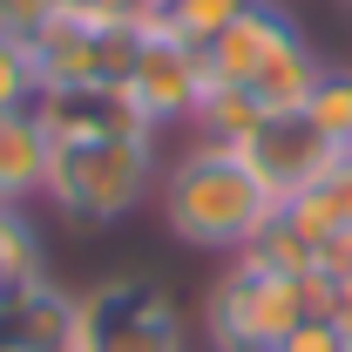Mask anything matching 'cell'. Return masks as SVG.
<instances>
[{
	"mask_svg": "<svg viewBox=\"0 0 352 352\" xmlns=\"http://www.w3.org/2000/svg\"><path fill=\"white\" fill-rule=\"evenodd\" d=\"M156 210H163L170 244L210 251V258H237V251H251L264 230H271L278 190L251 170L244 149L190 135L170 163H163V176H156Z\"/></svg>",
	"mask_w": 352,
	"mask_h": 352,
	"instance_id": "obj_1",
	"label": "cell"
},
{
	"mask_svg": "<svg viewBox=\"0 0 352 352\" xmlns=\"http://www.w3.org/2000/svg\"><path fill=\"white\" fill-rule=\"evenodd\" d=\"M325 292L332 285L318 271H285L258 251H237L210 278L204 339H210V352H278L305 318L325 311Z\"/></svg>",
	"mask_w": 352,
	"mask_h": 352,
	"instance_id": "obj_2",
	"label": "cell"
},
{
	"mask_svg": "<svg viewBox=\"0 0 352 352\" xmlns=\"http://www.w3.org/2000/svg\"><path fill=\"white\" fill-rule=\"evenodd\" d=\"M204 68H210V82L258 95L271 116H292V109L311 102V88H318V75L332 61L311 47V34L278 0H251L217 41L204 47Z\"/></svg>",
	"mask_w": 352,
	"mask_h": 352,
	"instance_id": "obj_3",
	"label": "cell"
},
{
	"mask_svg": "<svg viewBox=\"0 0 352 352\" xmlns=\"http://www.w3.org/2000/svg\"><path fill=\"white\" fill-rule=\"evenodd\" d=\"M156 176H163L156 135H88V142H54L41 204L54 210V217L82 223V230H109V223H129L135 210L149 204Z\"/></svg>",
	"mask_w": 352,
	"mask_h": 352,
	"instance_id": "obj_4",
	"label": "cell"
},
{
	"mask_svg": "<svg viewBox=\"0 0 352 352\" xmlns=\"http://www.w3.org/2000/svg\"><path fill=\"white\" fill-rule=\"evenodd\" d=\"M21 47H28V68H34V95L41 88H122L135 68V47H142V28L61 7L41 34H28Z\"/></svg>",
	"mask_w": 352,
	"mask_h": 352,
	"instance_id": "obj_5",
	"label": "cell"
},
{
	"mask_svg": "<svg viewBox=\"0 0 352 352\" xmlns=\"http://www.w3.org/2000/svg\"><path fill=\"white\" fill-rule=\"evenodd\" d=\"M82 352H190V318L156 278H109L82 292Z\"/></svg>",
	"mask_w": 352,
	"mask_h": 352,
	"instance_id": "obj_6",
	"label": "cell"
},
{
	"mask_svg": "<svg viewBox=\"0 0 352 352\" xmlns=\"http://www.w3.org/2000/svg\"><path fill=\"white\" fill-rule=\"evenodd\" d=\"M204 88H210V68H204V47L176 41V34H142V47H135V68L129 82H122V95L135 102V116L149 122V129H183L190 135V122H197V109H204Z\"/></svg>",
	"mask_w": 352,
	"mask_h": 352,
	"instance_id": "obj_7",
	"label": "cell"
},
{
	"mask_svg": "<svg viewBox=\"0 0 352 352\" xmlns=\"http://www.w3.org/2000/svg\"><path fill=\"white\" fill-rule=\"evenodd\" d=\"M237 149H244V156H251V170L278 190V204H285V197H298V190H311L318 176L346 156V149H332L325 135L311 129L305 109H292V116H264L258 135H251V142H237Z\"/></svg>",
	"mask_w": 352,
	"mask_h": 352,
	"instance_id": "obj_8",
	"label": "cell"
},
{
	"mask_svg": "<svg viewBox=\"0 0 352 352\" xmlns=\"http://www.w3.org/2000/svg\"><path fill=\"white\" fill-rule=\"evenodd\" d=\"M34 116L54 142H88V135H156L135 102L122 88H41L34 95Z\"/></svg>",
	"mask_w": 352,
	"mask_h": 352,
	"instance_id": "obj_9",
	"label": "cell"
},
{
	"mask_svg": "<svg viewBox=\"0 0 352 352\" xmlns=\"http://www.w3.org/2000/svg\"><path fill=\"white\" fill-rule=\"evenodd\" d=\"M47 163H54V135L41 129V116L34 109L0 116V204L28 210L47 190Z\"/></svg>",
	"mask_w": 352,
	"mask_h": 352,
	"instance_id": "obj_10",
	"label": "cell"
},
{
	"mask_svg": "<svg viewBox=\"0 0 352 352\" xmlns=\"http://www.w3.org/2000/svg\"><path fill=\"white\" fill-rule=\"evenodd\" d=\"M47 278V244L34 217L28 210H14V204H0V311L14 305L21 292H34Z\"/></svg>",
	"mask_w": 352,
	"mask_h": 352,
	"instance_id": "obj_11",
	"label": "cell"
},
{
	"mask_svg": "<svg viewBox=\"0 0 352 352\" xmlns=\"http://www.w3.org/2000/svg\"><path fill=\"white\" fill-rule=\"evenodd\" d=\"M271 116L258 95H244V88H223V82H210L204 88V109H197V122H190V135H204V142H251L258 135V122Z\"/></svg>",
	"mask_w": 352,
	"mask_h": 352,
	"instance_id": "obj_12",
	"label": "cell"
},
{
	"mask_svg": "<svg viewBox=\"0 0 352 352\" xmlns=\"http://www.w3.org/2000/svg\"><path fill=\"white\" fill-rule=\"evenodd\" d=\"M305 116H311V129L325 135L332 149H352V68H325V75H318Z\"/></svg>",
	"mask_w": 352,
	"mask_h": 352,
	"instance_id": "obj_13",
	"label": "cell"
},
{
	"mask_svg": "<svg viewBox=\"0 0 352 352\" xmlns=\"http://www.w3.org/2000/svg\"><path fill=\"white\" fill-rule=\"evenodd\" d=\"M244 7H251V0H170L163 34H176V41H190V47H210Z\"/></svg>",
	"mask_w": 352,
	"mask_h": 352,
	"instance_id": "obj_14",
	"label": "cell"
},
{
	"mask_svg": "<svg viewBox=\"0 0 352 352\" xmlns=\"http://www.w3.org/2000/svg\"><path fill=\"white\" fill-rule=\"evenodd\" d=\"M14 109H34V68H28V47L0 34V116Z\"/></svg>",
	"mask_w": 352,
	"mask_h": 352,
	"instance_id": "obj_15",
	"label": "cell"
},
{
	"mask_svg": "<svg viewBox=\"0 0 352 352\" xmlns=\"http://www.w3.org/2000/svg\"><path fill=\"white\" fill-rule=\"evenodd\" d=\"M61 7H68V0H0V34L28 41V34H41V28L61 14Z\"/></svg>",
	"mask_w": 352,
	"mask_h": 352,
	"instance_id": "obj_16",
	"label": "cell"
},
{
	"mask_svg": "<svg viewBox=\"0 0 352 352\" xmlns=\"http://www.w3.org/2000/svg\"><path fill=\"white\" fill-rule=\"evenodd\" d=\"M311 271H318L325 285H346V278H352V223H346V230H332V237H318Z\"/></svg>",
	"mask_w": 352,
	"mask_h": 352,
	"instance_id": "obj_17",
	"label": "cell"
},
{
	"mask_svg": "<svg viewBox=\"0 0 352 352\" xmlns=\"http://www.w3.org/2000/svg\"><path fill=\"white\" fill-rule=\"evenodd\" d=\"M278 352H352V346L332 332V318H305V325H298V332H292Z\"/></svg>",
	"mask_w": 352,
	"mask_h": 352,
	"instance_id": "obj_18",
	"label": "cell"
},
{
	"mask_svg": "<svg viewBox=\"0 0 352 352\" xmlns=\"http://www.w3.org/2000/svg\"><path fill=\"white\" fill-rule=\"evenodd\" d=\"M318 318H332V332H339V339L352 346V278L325 292V311H318Z\"/></svg>",
	"mask_w": 352,
	"mask_h": 352,
	"instance_id": "obj_19",
	"label": "cell"
},
{
	"mask_svg": "<svg viewBox=\"0 0 352 352\" xmlns=\"http://www.w3.org/2000/svg\"><path fill=\"white\" fill-rule=\"evenodd\" d=\"M75 352H82V346H75Z\"/></svg>",
	"mask_w": 352,
	"mask_h": 352,
	"instance_id": "obj_20",
	"label": "cell"
}]
</instances>
